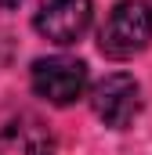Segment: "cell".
<instances>
[{"label":"cell","instance_id":"cell-5","mask_svg":"<svg viewBox=\"0 0 152 155\" xmlns=\"http://www.w3.org/2000/svg\"><path fill=\"white\" fill-rule=\"evenodd\" d=\"M54 137L36 116H18L0 126V155H51Z\"/></svg>","mask_w":152,"mask_h":155},{"label":"cell","instance_id":"cell-2","mask_svg":"<svg viewBox=\"0 0 152 155\" xmlns=\"http://www.w3.org/2000/svg\"><path fill=\"white\" fill-rule=\"evenodd\" d=\"M33 90L51 105H73L87 90V65L76 58H40L33 65Z\"/></svg>","mask_w":152,"mask_h":155},{"label":"cell","instance_id":"cell-6","mask_svg":"<svg viewBox=\"0 0 152 155\" xmlns=\"http://www.w3.org/2000/svg\"><path fill=\"white\" fill-rule=\"evenodd\" d=\"M0 7H4V11H11V7H18V0H0Z\"/></svg>","mask_w":152,"mask_h":155},{"label":"cell","instance_id":"cell-1","mask_svg":"<svg viewBox=\"0 0 152 155\" xmlns=\"http://www.w3.org/2000/svg\"><path fill=\"white\" fill-rule=\"evenodd\" d=\"M152 40V11L141 4V0H119L105 25L98 29V47L102 54H109L116 61L123 58H134L138 51H145Z\"/></svg>","mask_w":152,"mask_h":155},{"label":"cell","instance_id":"cell-3","mask_svg":"<svg viewBox=\"0 0 152 155\" xmlns=\"http://www.w3.org/2000/svg\"><path fill=\"white\" fill-rule=\"evenodd\" d=\"M91 105H94V116L102 119L105 126L123 130V126H130L138 119V112H141V90H138V83L130 76L112 72V76H105L94 87Z\"/></svg>","mask_w":152,"mask_h":155},{"label":"cell","instance_id":"cell-4","mask_svg":"<svg viewBox=\"0 0 152 155\" xmlns=\"http://www.w3.org/2000/svg\"><path fill=\"white\" fill-rule=\"evenodd\" d=\"M33 25L51 43H76L91 25V0H40Z\"/></svg>","mask_w":152,"mask_h":155}]
</instances>
